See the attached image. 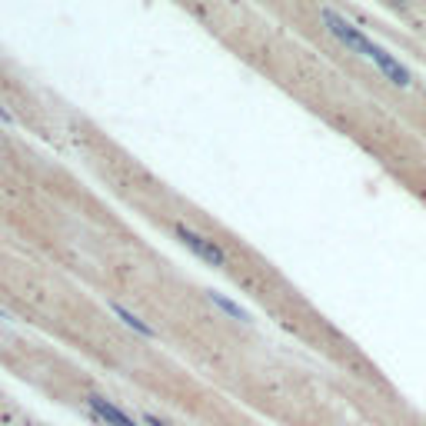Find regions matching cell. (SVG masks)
<instances>
[{
	"mask_svg": "<svg viewBox=\"0 0 426 426\" xmlns=\"http://www.w3.org/2000/svg\"><path fill=\"white\" fill-rule=\"evenodd\" d=\"M170 230H173L177 244H180L190 257H197L200 263H207V267H213V270H227V267H230L227 250L216 244L213 237L200 233L197 227H190V223H183V220H173V223H170Z\"/></svg>",
	"mask_w": 426,
	"mask_h": 426,
	"instance_id": "obj_1",
	"label": "cell"
},
{
	"mask_svg": "<svg viewBox=\"0 0 426 426\" xmlns=\"http://www.w3.org/2000/svg\"><path fill=\"white\" fill-rule=\"evenodd\" d=\"M84 407H87V413L100 426H140V420L134 413H127L117 400H110L104 393H87L84 396Z\"/></svg>",
	"mask_w": 426,
	"mask_h": 426,
	"instance_id": "obj_2",
	"label": "cell"
},
{
	"mask_svg": "<svg viewBox=\"0 0 426 426\" xmlns=\"http://www.w3.org/2000/svg\"><path fill=\"white\" fill-rule=\"evenodd\" d=\"M106 310L113 313V317L120 320L123 330H130L134 336H140V340H160V330L153 326L150 320H143L137 313V310H130V306H123L120 300H106Z\"/></svg>",
	"mask_w": 426,
	"mask_h": 426,
	"instance_id": "obj_3",
	"label": "cell"
},
{
	"mask_svg": "<svg viewBox=\"0 0 426 426\" xmlns=\"http://www.w3.org/2000/svg\"><path fill=\"white\" fill-rule=\"evenodd\" d=\"M203 300H207L213 310H220L227 320H233V323H253V313H250L246 306H240L237 300H230V297L216 293V290H203Z\"/></svg>",
	"mask_w": 426,
	"mask_h": 426,
	"instance_id": "obj_4",
	"label": "cell"
},
{
	"mask_svg": "<svg viewBox=\"0 0 426 426\" xmlns=\"http://www.w3.org/2000/svg\"><path fill=\"white\" fill-rule=\"evenodd\" d=\"M137 420H140V426H170L167 416H157L153 410H143V413L137 416Z\"/></svg>",
	"mask_w": 426,
	"mask_h": 426,
	"instance_id": "obj_5",
	"label": "cell"
},
{
	"mask_svg": "<svg viewBox=\"0 0 426 426\" xmlns=\"http://www.w3.org/2000/svg\"><path fill=\"white\" fill-rule=\"evenodd\" d=\"M383 3H390L393 10H410V0H383Z\"/></svg>",
	"mask_w": 426,
	"mask_h": 426,
	"instance_id": "obj_6",
	"label": "cell"
},
{
	"mask_svg": "<svg viewBox=\"0 0 426 426\" xmlns=\"http://www.w3.org/2000/svg\"><path fill=\"white\" fill-rule=\"evenodd\" d=\"M37 426H40V423H37Z\"/></svg>",
	"mask_w": 426,
	"mask_h": 426,
	"instance_id": "obj_7",
	"label": "cell"
}]
</instances>
